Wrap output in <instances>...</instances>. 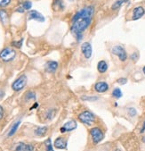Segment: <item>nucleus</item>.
Here are the masks:
<instances>
[{"mask_svg": "<svg viewBox=\"0 0 145 151\" xmlns=\"http://www.w3.org/2000/svg\"><path fill=\"white\" fill-rule=\"evenodd\" d=\"M10 2H11V0H0V6L5 7L10 4Z\"/></svg>", "mask_w": 145, "mask_h": 151, "instance_id": "obj_26", "label": "nucleus"}, {"mask_svg": "<svg viewBox=\"0 0 145 151\" xmlns=\"http://www.w3.org/2000/svg\"><path fill=\"white\" fill-rule=\"evenodd\" d=\"M81 52L84 55L85 58L89 59L92 56V53H93L92 45L89 42H84L82 46H81Z\"/></svg>", "mask_w": 145, "mask_h": 151, "instance_id": "obj_7", "label": "nucleus"}, {"mask_svg": "<svg viewBox=\"0 0 145 151\" xmlns=\"http://www.w3.org/2000/svg\"><path fill=\"white\" fill-rule=\"evenodd\" d=\"M82 99H83V100L94 101V100H97V99H98V97H86V96H83V97H82Z\"/></svg>", "mask_w": 145, "mask_h": 151, "instance_id": "obj_28", "label": "nucleus"}, {"mask_svg": "<svg viewBox=\"0 0 145 151\" xmlns=\"http://www.w3.org/2000/svg\"><path fill=\"white\" fill-rule=\"evenodd\" d=\"M94 13V8L92 5H88L77 12L72 17L70 31L75 36L78 42L83 39V32L89 27L92 22V17Z\"/></svg>", "mask_w": 145, "mask_h": 151, "instance_id": "obj_1", "label": "nucleus"}, {"mask_svg": "<svg viewBox=\"0 0 145 151\" xmlns=\"http://www.w3.org/2000/svg\"><path fill=\"white\" fill-rule=\"evenodd\" d=\"M32 6V3L30 1H24L22 5V7L24 9V10H30Z\"/></svg>", "mask_w": 145, "mask_h": 151, "instance_id": "obj_23", "label": "nucleus"}, {"mask_svg": "<svg viewBox=\"0 0 145 151\" xmlns=\"http://www.w3.org/2000/svg\"><path fill=\"white\" fill-rule=\"evenodd\" d=\"M46 148H47V151H54L53 148V145H52V141L51 139H47L46 140Z\"/></svg>", "mask_w": 145, "mask_h": 151, "instance_id": "obj_22", "label": "nucleus"}, {"mask_svg": "<svg viewBox=\"0 0 145 151\" xmlns=\"http://www.w3.org/2000/svg\"><path fill=\"white\" fill-rule=\"evenodd\" d=\"M142 72H143V73H144V75H145V66L142 68Z\"/></svg>", "mask_w": 145, "mask_h": 151, "instance_id": "obj_36", "label": "nucleus"}, {"mask_svg": "<svg viewBox=\"0 0 145 151\" xmlns=\"http://www.w3.org/2000/svg\"><path fill=\"white\" fill-rule=\"evenodd\" d=\"M54 148H56L58 149H66L67 148V140L65 138L63 137H59L55 139L53 144Z\"/></svg>", "mask_w": 145, "mask_h": 151, "instance_id": "obj_10", "label": "nucleus"}, {"mask_svg": "<svg viewBox=\"0 0 145 151\" xmlns=\"http://www.w3.org/2000/svg\"><path fill=\"white\" fill-rule=\"evenodd\" d=\"M145 14V10L142 7V6H137L134 9L133 11V17L132 19L134 21H136V20H139L140 18H142Z\"/></svg>", "mask_w": 145, "mask_h": 151, "instance_id": "obj_11", "label": "nucleus"}, {"mask_svg": "<svg viewBox=\"0 0 145 151\" xmlns=\"http://www.w3.org/2000/svg\"><path fill=\"white\" fill-rule=\"evenodd\" d=\"M48 128L47 126H44V127H38L35 130V134L37 136H44L45 134L47 133Z\"/></svg>", "mask_w": 145, "mask_h": 151, "instance_id": "obj_15", "label": "nucleus"}, {"mask_svg": "<svg viewBox=\"0 0 145 151\" xmlns=\"http://www.w3.org/2000/svg\"><path fill=\"white\" fill-rule=\"evenodd\" d=\"M38 107V103H35V104H34V106H33L30 109H34V108Z\"/></svg>", "mask_w": 145, "mask_h": 151, "instance_id": "obj_35", "label": "nucleus"}, {"mask_svg": "<svg viewBox=\"0 0 145 151\" xmlns=\"http://www.w3.org/2000/svg\"><path fill=\"white\" fill-rule=\"evenodd\" d=\"M112 96H113V98H117V99L120 98L123 96L121 90L119 89V88H115V89L113 90V91H112Z\"/></svg>", "mask_w": 145, "mask_h": 151, "instance_id": "obj_18", "label": "nucleus"}, {"mask_svg": "<svg viewBox=\"0 0 145 151\" xmlns=\"http://www.w3.org/2000/svg\"><path fill=\"white\" fill-rule=\"evenodd\" d=\"M111 53L115 55H117L119 59L121 62H125L126 59H127V54H126V51L125 50V49L122 46H115L111 49Z\"/></svg>", "mask_w": 145, "mask_h": 151, "instance_id": "obj_5", "label": "nucleus"}, {"mask_svg": "<svg viewBox=\"0 0 145 151\" xmlns=\"http://www.w3.org/2000/svg\"><path fill=\"white\" fill-rule=\"evenodd\" d=\"M22 42H23V40H19V41H14V42H13L12 45H13V46H15V48H17V49H21L22 46Z\"/></svg>", "mask_w": 145, "mask_h": 151, "instance_id": "obj_25", "label": "nucleus"}, {"mask_svg": "<svg viewBox=\"0 0 145 151\" xmlns=\"http://www.w3.org/2000/svg\"><path fill=\"white\" fill-rule=\"evenodd\" d=\"M5 96V92L3 90H0V99H2Z\"/></svg>", "mask_w": 145, "mask_h": 151, "instance_id": "obj_33", "label": "nucleus"}, {"mask_svg": "<svg viewBox=\"0 0 145 151\" xmlns=\"http://www.w3.org/2000/svg\"><path fill=\"white\" fill-rule=\"evenodd\" d=\"M26 83H27V76L25 74H22L13 81V83L12 84V89L14 91H20L26 86Z\"/></svg>", "mask_w": 145, "mask_h": 151, "instance_id": "obj_6", "label": "nucleus"}, {"mask_svg": "<svg viewBox=\"0 0 145 151\" xmlns=\"http://www.w3.org/2000/svg\"><path fill=\"white\" fill-rule=\"evenodd\" d=\"M26 147H27V144L23 142H20L17 144L15 148V151H26Z\"/></svg>", "mask_w": 145, "mask_h": 151, "instance_id": "obj_21", "label": "nucleus"}, {"mask_svg": "<svg viewBox=\"0 0 145 151\" xmlns=\"http://www.w3.org/2000/svg\"><path fill=\"white\" fill-rule=\"evenodd\" d=\"M76 128H77V122H76V121L71 120V121H69L68 122H66V124L61 128L60 131H61V133H66V131H73Z\"/></svg>", "mask_w": 145, "mask_h": 151, "instance_id": "obj_8", "label": "nucleus"}, {"mask_svg": "<svg viewBox=\"0 0 145 151\" xmlns=\"http://www.w3.org/2000/svg\"><path fill=\"white\" fill-rule=\"evenodd\" d=\"M20 124H21V121H18V122H16L15 124L12 126V128L10 129V131H9V133H8V134H7V136L8 137H11V136H13L15 133H16V131H17V129H18V127L20 126Z\"/></svg>", "mask_w": 145, "mask_h": 151, "instance_id": "obj_16", "label": "nucleus"}, {"mask_svg": "<svg viewBox=\"0 0 145 151\" xmlns=\"http://www.w3.org/2000/svg\"><path fill=\"white\" fill-rule=\"evenodd\" d=\"M3 115H4V109L1 106H0V119H2Z\"/></svg>", "mask_w": 145, "mask_h": 151, "instance_id": "obj_31", "label": "nucleus"}, {"mask_svg": "<svg viewBox=\"0 0 145 151\" xmlns=\"http://www.w3.org/2000/svg\"><path fill=\"white\" fill-rule=\"evenodd\" d=\"M29 19L30 20H36V21H38V22H45V17L38 13V11L36 10H32L29 13Z\"/></svg>", "mask_w": 145, "mask_h": 151, "instance_id": "obj_12", "label": "nucleus"}, {"mask_svg": "<svg viewBox=\"0 0 145 151\" xmlns=\"http://www.w3.org/2000/svg\"><path fill=\"white\" fill-rule=\"evenodd\" d=\"M142 141H143V142L145 143V137H144V138H142Z\"/></svg>", "mask_w": 145, "mask_h": 151, "instance_id": "obj_37", "label": "nucleus"}, {"mask_svg": "<svg viewBox=\"0 0 145 151\" xmlns=\"http://www.w3.org/2000/svg\"><path fill=\"white\" fill-rule=\"evenodd\" d=\"M114 151H120V149H119V148H117V149H115Z\"/></svg>", "mask_w": 145, "mask_h": 151, "instance_id": "obj_38", "label": "nucleus"}, {"mask_svg": "<svg viewBox=\"0 0 145 151\" xmlns=\"http://www.w3.org/2000/svg\"><path fill=\"white\" fill-rule=\"evenodd\" d=\"M36 98V93L33 91H29L25 94V99L28 100H31V99H35Z\"/></svg>", "mask_w": 145, "mask_h": 151, "instance_id": "obj_20", "label": "nucleus"}, {"mask_svg": "<svg viewBox=\"0 0 145 151\" xmlns=\"http://www.w3.org/2000/svg\"><path fill=\"white\" fill-rule=\"evenodd\" d=\"M0 20L1 22L5 24L7 20H8V15H7V13L5 11V10H0Z\"/></svg>", "mask_w": 145, "mask_h": 151, "instance_id": "obj_19", "label": "nucleus"}, {"mask_svg": "<svg viewBox=\"0 0 145 151\" xmlns=\"http://www.w3.org/2000/svg\"><path fill=\"white\" fill-rule=\"evenodd\" d=\"M127 1H128V0H117V1H116L112 5L111 9H112V10H117V9H119V7H121L123 5V4L126 3Z\"/></svg>", "mask_w": 145, "mask_h": 151, "instance_id": "obj_17", "label": "nucleus"}, {"mask_svg": "<svg viewBox=\"0 0 145 151\" xmlns=\"http://www.w3.org/2000/svg\"><path fill=\"white\" fill-rule=\"evenodd\" d=\"M78 119L82 124H86V125H92L95 121V117H94V114L90 111L82 112L81 114H79Z\"/></svg>", "mask_w": 145, "mask_h": 151, "instance_id": "obj_2", "label": "nucleus"}, {"mask_svg": "<svg viewBox=\"0 0 145 151\" xmlns=\"http://www.w3.org/2000/svg\"><path fill=\"white\" fill-rule=\"evenodd\" d=\"M128 114L132 117L135 116V115H136V110H135L134 108H133V107H130V108H128Z\"/></svg>", "mask_w": 145, "mask_h": 151, "instance_id": "obj_27", "label": "nucleus"}, {"mask_svg": "<svg viewBox=\"0 0 145 151\" xmlns=\"http://www.w3.org/2000/svg\"><path fill=\"white\" fill-rule=\"evenodd\" d=\"M117 82L121 84V85H124V84H125L126 82H127V79L126 78H119V79L117 80Z\"/></svg>", "mask_w": 145, "mask_h": 151, "instance_id": "obj_29", "label": "nucleus"}, {"mask_svg": "<svg viewBox=\"0 0 145 151\" xmlns=\"http://www.w3.org/2000/svg\"><path fill=\"white\" fill-rule=\"evenodd\" d=\"M58 68V63L55 61H49L46 64V70L48 72H54Z\"/></svg>", "mask_w": 145, "mask_h": 151, "instance_id": "obj_13", "label": "nucleus"}, {"mask_svg": "<svg viewBox=\"0 0 145 151\" xmlns=\"http://www.w3.org/2000/svg\"><path fill=\"white\" fill-rule=\"evenodd\" d=\"M69 1H73V0H69Z\"/></svg>", "mask_w": 145, "mask_h": 151, "instance_id": "obj_39", "label": "nucleus"}, {"mask_svg": "<svg viewBox=\"0 0 145 151\" xmlns=\"http://www.w3.org/2000/svg\"><path fill=\"white\" fill-rule=\"evenodd\" d=\"M90 135L92 137V140L94 144H98L100 143L101 141L104 139V133L103 131L98 128V127H94V128H91L90 129Z\"/></svg>", "mask_w": 145, "mask_h": 151, "instance_id": "obj_3", "label": "nucleus"}, {"mask_svg": "<svg viewBox=\"0 0 145 151\" xmlns=\"http://www.w3.org/2000/svg\"><path fill=\"white\" fill-rule=\"evenodd\" d=\"M109 90V85L105 81H98L94 84V90L98 93H104Z\"/></svg>", "mask_w": 145, "mask_h": 151, "instance_id": "obj_9", "label": "nucleus"}, {"mask_svg": "<svg viewBox=\"0 0 145 151\" xmlns=\"http://www.w3.org/2000/svg\"><path fill=\"white\" fill-rule=\"evenodd\" d=\"M138 57H139V55H138V53H137V52L133 53V54L131 55V59H132L133 61H137Z\"/></svg>", "mask_w": 145, "mask_h": 151, "instance_id": "obj_30", "label": "nucleus"}, {"mask_svg": "<svg viewBox=\"0 0 145 151\" xmlns=\"http://www.w3.org/2000/svg\"><path fill=\"white\" fill-rule=\"evenodd\" d=\"M144 131H145V121L143 122V124H142V129L140 131V133H143Z\"/></svg>", "mask_w": 145, "mask_h": 151, "instance_id": "obj_32", "label": "nucleus"}, {"mask_svg": "<svg viewBox=\"0 0 145 151\" xmlns=\"http://www.w3.org/2000/svg\"><path fill=\"white\" fill-rule=\"evenodd\" d=\"M108 64L104 60H101L97 64V70L100 73H104L108 70Z\"/></svg>", "mask_w": 145, "mask_h": 151, "instance_id": "obj_14", "label": "nucleus"}, {"mask_svg": "<svg viewBox=\"0 0 145 151\" xmlns=\"http://www.w3.org/2000/svg\"><path fill=\"white\" fill-rule=\"evenodd\" d=\"M16 55V52L12 48H5L0 52V58H1L4 62H10L13 60V58Z\"/></svg>", "mask_w": 145, "mask_h": 151, "instance_id": "obj_4", "label": "nucleus"}, {"mask_svg": "<svg viewBox=\"0 0 145 151\" xmlns=\"http://www.w3.org/2000/svg\"><path fill=\"white\" fill-rule=\"evenodd\" d=\"M16 11L19 12V13H23V12H24V9H23L22 7H20V8H18Z\"/></svg>", "mask_w": 145, "mask_h": 151, "instance_id": "obj_34", "label": "nucleus"}, {"mask_svg": "<svg viewBox=\"0 0 145 151\" xmlns=\"http://www.w3.org/2000/svg\"><path fill=\"white\" fill-rule=\"evenodd\" d=\"M53 5H54V7L58 6L59 9H61V10H62V9H64V4H63L62 0H55L54 3H53Z\"/></svg>", "mask_w": 145, "mask_h": 151, "instance_id": "obj_24", "label": "nucleus"}]
</instances>
